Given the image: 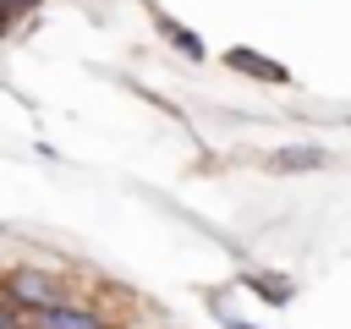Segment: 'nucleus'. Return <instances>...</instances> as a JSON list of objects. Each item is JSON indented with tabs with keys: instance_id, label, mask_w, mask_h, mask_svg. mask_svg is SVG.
<instances>
[{
	"instance_id": "f257e3e1",
	"label": "nucleus",
	"mask_w": 351,
	"mask_h": 329,
	"mask_svg": "<svg viewBox=\"0 0 351 329\" xmlns=\"http://www.w3.org/2000/svg\"><path fill=\"white\" fill-rule=\"evenodd\" d=\"M0 302L22 318H33V313H44V307H60L66 302V280H55L49 269H11V274H0Z\"/></svg>"
},
{
	"instance_id": "f03ea898",
	"label": "nucleus",
	"mask_w": 351,
	"mask_h": 329,
	"mask_svg": "<svg viewBox=\"0 0 351 329\" xmlns=\"http://www.w3.org/2000/svg\"><path fill=\"white\" fill-rule=\"evenodd\" d=\"M219 60H225L230 71H241V77H258V82H291V71H285L280 60H269L263 49H247V44H230Z\"/></svg>"
},
{
	"instance_id": "7ed1b4c3",
	"label": "nucleus",
	"mask_w": 351,
	"mask_h": 329,
	"mask_svg": "<svg viewBox=\"0 0 351 329\" xmlns=\"http://www.w3.org/2000/svg\"><path fill=\"white\" fill-rule=\"evenodd\" d=\"M33 329H110V318H104L99 307L60 302V307H44V313H33Z\"/></svg>"
},
{
	"instance_id": "20e7f679",
	"label": "nucleus",
	"mask_w": 351,
	"mask_h": 329,
	"mask_svg": "<svg viewBox=\"0 0 351 329\" xmlns=\"http://www.w3.org/2000/svg\"><path fill=\"white\" fill-rule=\"evenodd\" d=\"M324 164H329V148H318V143H285V148H274V154H269V170H280V175L324 170Z\"/></svg>"
},
{
	"instance_id": "39448f33",
	"label": "nucleus",
	"mask_w": 351,
	"mask_h": 329,
	"mask_svg": "<svg viewBox=\"0 0 351 329\" xmlns=\"http://www.w3.org/2000/svg\"><path fill=\"white\" fill-rule=\"evenodd\" d=\"M241 285H247L258 302H269V307H285V302L296 296V285H291L285 274H269V269H258V274H241Z\"/></svg>"
},
{
	"instance_id": "423d86ee",
	"label": "nucleus",
	"mask_w": 351,
	"mask_h": 329,
	"mask_svg": "<svg viewBox=\"0 0 351 329\" xmlns=\"http://www.w3.org/2000/svg\"><path fill=\"white\" fill-rule=\"evenodd\" d=\"M159 33H165V44H176L186 60H208V49H203V38L192 33V27H181L176 16H159Z\"/></svg>"
},
{
	"instance_id": "0eeeda50",
	"label": "nucleus",
	"mask_w": 351,
	"mask_h": 329,
	"mask_svg": "<svg viewBox=\"0 0 351 329\" xmlns=\"http://www.w3.org/2000/svg\"><path fill=\"white\" fill-rule=\"evenodd\" d=\"M38 5H44V0H0V33H11V27H16L27 11H38Z\"/></svg>"
},
{
	"instance_id": "6e6552de",
	"label": "nucleus",
	"mask_w": 351,
	"mask_h": 329,
	"mask_svg": "<svg viewBox=\"0 0 351 329\" xmlns=\"http://www.w3.org/2000/svg\"><path fill=\"white\" fill-rule=\"evenodd\" d=\"M219 329H258V324H247V318H236V313H219Z\"/></svg>"
},
{
	"instance_id": "1a4fd4ad",
	"label": "nucleus",
	"mask_w": 351,
	"mask_h": 329,
	"mask_svg": "<svg viewBox=\"0 0 351 329\" xmlns=\"http://www.w3.org/2000/svg\"><path fill=\"white\" fill-rule=\"evenodd\" d=\"M0 329H22V318H16V313H11L5 302H0Z\"/></svg>"
}]
</instances>
